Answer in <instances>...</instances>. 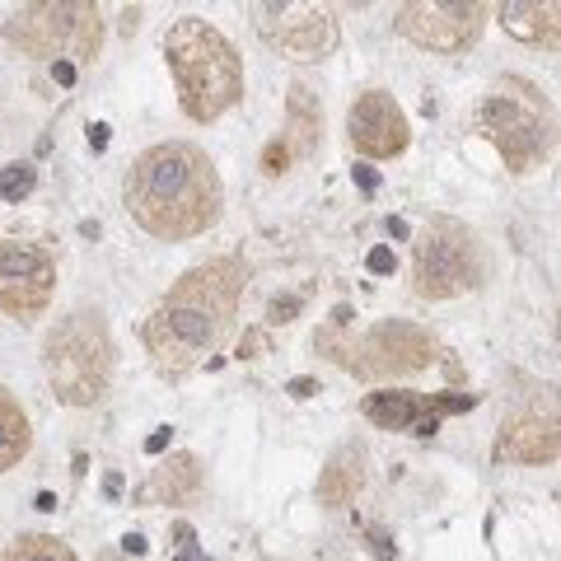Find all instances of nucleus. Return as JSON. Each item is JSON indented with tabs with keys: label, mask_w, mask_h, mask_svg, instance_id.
Returning <instances> with one entry per match:
<instances>
[{
	"label": "nucleus",
	"mask_w": 561,
	"mask_h": 561,
	"mask_svg": "<svg viewBox=\"0 0 561 561\" xmlns=\"http://www.w3.org/2000/svg\"><path fill=\"white\" fill-rule=\"evenodd\" d=\"M122 197H127L131 220L154 239H192L220 220L225 187L206 150L187 140H164L131 160Z\"/></svg>",
	"instance_id": "nucleus-1"
},
{
	"label": "nucleus",
	"mask_w": 561,
	"mask_h": 561,
	"mask_svg": "<svg viewBox=\"0 0 561 561\" xmlns=\"http://www.w3.org/2000/svg\"><path fill=\"white\" fill-rule=\"evenodd\" d=\"M239 295H243L239 257H210L202 267H192L146 319V346L154 365L164 375H187L206 356H216L234 328Z\"/></svg>",
	"instance_id": "nucleus-2"
},
{
	"label": "nucleus",
	"mask_w": 561,
	"mask_h": 561,
	"mask_svg": "<svg viewBox=\"0 0 561 561\" xmlns=\"http://www.w3.org/2000/svg\"><path fill=\"white\" fill-rule=\"evenodd\" d=\"M164 57L173 70V84H179L183 113L192 122H216L243 99V61L234 43L216 24L197 20V14H183L179 24H169Z\"/></svg>",
	"instance_id": "nucleus-3"
},
{
	"label": "nucleus",
	"mask_w": 561,
	"mask_h": 561,
	"mask_svg": "<svg viewBox=\"0 0 561 561\" xmlns=\"http://www.w3.org/2000/svg\"><path fill=\"white\" fill-rule=\"evenodd\" d=\"M43 370L57 402L66 408H90L108 393L113 379V337L108 323L90 309H76L47 332L43 346Z\"/></svg>",
	"instance_id": "nucleus-4"
},
{
	"label": "nucleus",
	"mask_w": 561,
	"mask_h": 561,
	"mask_svg": "<svg viewBox=\"0 0 561 561\" xmlns=\"http://www.w3.org/2000/svg\"><path fill=\"white\" fill-rule=\"evenodd\" d=\"M478 131L501 150L505 169L515 173H529L552 154V113L542 94L524 80H505L482 99Z\"/></svg>",
	"instance_id": "nucleus-5"
},
{
	"label": "nucleus",
	"mask_w": 561,
	"mask_h": 561,
	"mask_svg": "<svg viewBox=\"0 0 561 561\" xmlns=\"http://www.w3.org/2000/svg\"><path fill=\"white\" fill-rule=\"evenodd\" d=\"M5 38L28 51V57H51V61H90L99 57L103 43V20L99 5L84 0H38V5H20L5 20Z\"/></svg>",
	"instance_id": "nucleus-6"
},
{
	"label": "nucleus",
	"mask_w": 561,
	"mask_h": 561,
	"mask_svg": "<svg viewBox=\"0 0 561 561\" xmlns=\"http://www.w3.org/2000/svg\"><path fill=\"white\" fill-rule=\"evenodd\" d=\"M486 276L482 243L468 225L435 216L426 230L416 234V257H412V286L421 300H454V295L472 290Z\"/></svg>",
	"instance_id": "nucleus-7"
},
{
	"label": "nucleus",
	"mask_w": 561,
	"mask_h": 561,
	"mask_svg": "<svg viewBox=\"0 0 561 561\" xmlns=\"http://www.w3.org/2000/svg\"><path fill=\"white\" fill-rule=\"evenodd\" d=\"M351 375L360 379H402V375H416V370H431L440 360V342L431 337L426 328H416L408 319H383L375 323L365 337L351 342L342 356H337Z\"/></svg>",
	"instance_id": "nucleus-8"
},
{
	"label": "nucleus",
	"mask_w": 561,
	"mask_h": 561,
	"mask_svg": "<svg viewBox=\"0 0 561 561\" xmlns=\"http://www.w3.org/2000/svg\"><path fill=\"white\" fill-rule=\"evenodd\" d=\"M57 290V262L43 243L0 239V309L20 323H33L51 305Z\"/></svg>",
	"instance_id": "nucleus-9"
},
{
	"label": "nucleus",
	"mask_w": 561,
	"mask_h": 561,
	"mask_svg": "<svg viewBox=\"0 0 561 561\" xmlns=\"http://www.w3.org/2000/svg\"><path fill=\"white\" fill-rule=\"evenodd\" d=\"M253 14H257L262 43L290 61H319L337 47V24H332V14L319 5H305V0H267V5H253Z\"/></svg>",
	"instance_id": "nucleus-10"
},
{
	"label": "nucleus",
	"mask_w": 561,
	"mask_h": 561,
	"mask_svg": "<svg viewBox=\"0 0 561 561\" xmlns=\"http://www.w3.org/2000/svg\"><path fill=\"white\" fill-rule=\"evenodd\" d=\"M486 5L478 0H412L398 10V33L426 51H468L482 38Z\"/></svg>",
	"instance_id": "nucleus-11"
},
{
	"label": "nucleus",
	"mask_w": 561,
	"mask_h": 561,
	"mask_svg": "<svg viewBox=\"0 0 561 561\" xmlns=\"http://www.w3.org/2000/svg\"><path fill=\"white\" fill-rule=\"evenodd\" d=\"M478 398L472 393H412V389H379L365 393L360 412L383 431H408V435H435L440 416L449 412H472Z\"/></svg>",
	"instance_id": "nucleus-12"
},
{
	"label": "nucleus",
	"mask_w": 561,
	"mask_h": 561,
	"mask_svg": "<svg viewBox=\"0 0 561 561\" xmlns=\"http://www.w3.org/2000/svg\"><path fill=\"white\" fill-rule=\"evenodd\" d=\"M346 136H351V146L360 154H370V160H393V154L408 150L412 127L389 90H365L346 113Z\"/></svg>",
	"instance_id": "nucleus-13"
},
{
	"label": "nucleus",
	"mask_w": 561,
	"mask_h": 561,
	"mask_svg": "<svg viewBox=\"0 0 561 561\" xmlns=\"http://www.w3.org/2000/svg\"><path fill=\"white\" fill-rule=\"evenodd\" d=\"M561 454V435H557V416H519L501 431L496 440V459L501 463H557Z\"/></svg>",
	"instance_id": "nucleus-14"
},
{
	"label": "nucleus",
	"mask_w": 561,
	"mask_h": 561,
	"mask_svg": "<svg viewBox=\"0 0 561 561\" xmlns=\"http://www.w3.org/2000/svg\"><path fill=\"white\" fill-rule=\"evenodd\" d=\"M197 491H202V463H197V454H173L169 463H160L150 472V482L136 491L146 505H187V501H197Z\"/></svg>",
	"instance_id": "nucleus-15"
},
{
	"label": "nucleus",
	"mask_w": 561,
	"mask_h": 561,
	"mask_svg": "<svg viewBox=\"0 0 561 561\" xmlns=\"http://www.w3.org/2000/svg\"><path fill=\"white\" fill-rule=\"evenodd\" d=\"M496 20L505 24V33L519 43H534V47H548L557 51L561 43V10L552 5H529V0H505V5L496 10Z\"/></svg>",
	"instance_id": "nucleus-16"
},
{
	"label": "nucleus",
	"mask_w": 561,
	"mask_h": 561,
	"mask_svg": "<svg viewBox=\"0 0 561 561\" xmlns=\"http://www.w3.org/2000/svg\"><path fill=\"white\" fill-rule=\"evenodd\" d=\"M323 140V108L305 84H295L286 99V131H280V146L290 150V160H309Z\"/></svg>",
	"instance_id": "nucleus-17"
},
{
	"label": "nucleus",
	"mask_w": 561,
	"mask_h": 561,
	"mask_svg": "<svg viewBox=\"0 0 561 561\" xmlns=\"http://www.w3.org/2000/svg\"><path fill=\"white\" fill-rule=\"evenodd\" d=\"M365 486V454L360 445H342L319 472V501L323 505H346L356 501V491Z\"/></svg>",
	"instance_id": "nucleus-18"
},
{
	"label": "nucleus",
	"mask_w": 561,
	"mask_h": 561,
	"mask_svg": "<svg viewBox=\"0 0 561 561\" xmlns=\"http://www.w3.org/2000/svg\"><path fill=\"white\" fill-rule=\"evenodd\" d=\"M28 440H33L28 412L20 408V398H14L5 383H0V472L20 468V459L28 454Z\"/></svg>",
	"instance_id": "nucleus-19"
},
{
	"label": "nucleus",
	"mask_w": 561,
	"mask_h": 561,
	"mask_svg": "<svg viewBox=\"0 0 561 561\" xmlns=\"http://www.w3.org/2000/svg\"><path fill=\"white\" fill-rule=\"evenodd\" d=\"M0 561H76V552H70L61 538H51V534H24V538L10 542Z\"/></svg>",
	"instance_id": "nucleus-20"
},
{
	"label": "nucleus",
	"mask_w": 561,
	"mask_h": 561,
	"mask_svg": "<svg viewBox=\"0 0 561 561\" xmlns=\"http://www.w3.org/2000/svg\"><path fill=\"white\" fill-rule=\"evenodd\" d=\"M33 187H38V169H33L28 160L0 169V202H10V206H14V202H24Z\"/></svg>",
	"instance_id": "nucleus-21"
},
{
	"label": "nucleus",
	"mask_w": 561,
	"mask_h": 561,
	"mask_svg": "<svg viewBox=\"0 0 561 561\" xmlns=\"http://www.w3.org/2000/svg\"><path fill=\"white\" fill-rule=\"evenodd\" d=\"M295 160H290V150L280 146V136L276 140H267V150H262V173H272V179H280V173H286Z\"/></svg>",
	"instance_id": "nucleus-22"
},
{
	"label": "nucleus",
	"mask_w": 561,
	"mask_h": 561,
	"mask_svg": "<svg viewBox=\"0 0 561 561\" xmlns=\"http://www.w3.org/2000/svg\"><path fill=\"white\" fill-rule=\"evenodd\" d=\"M365 267H370L375 276H393L398 257H393V249H370V257H365Z\"/></svg>",
	"instance_id": "nucleus-23"
},
{
	"label": "nucleus",
	"mask_w": 561,
	"mask_h": 561,
	"mask_svg": "<svg viewBox=\"0 0 561 561\" xmlns=\"http://www.w3.org/2000/svg\"><path fill=\"white\" fill-rule=\"evenodd\" d=\"M295 313H300V300H295V295H286V300H272V313H267V319H272V323H290Z\"/></svg>",
	"instance_id": "nucleus-24"
},
{
	"label": "nucleus",
	"mask_w": 561,
	"mask_h": 561,
	"mask_svg": "<svg viewBox=\"0 0 561 561\" xmlns=\"http://www.w3.org/2000/svg\"><path fill=\"white\" fill-rule=\"evenodd\" d=\"M290 398H313L319 393V379H309V375H300V379H290V389H286Z\"/></svg>",
	"instance_id": "nucleus-25"
},
{
	"label": "nucleus",
	"mask_w": 561,
	"mask_h": 561,
	"mask_svg": "<svg viewBox=\"0 0 561 561\" xmlns=\"http://www.w3.org/2000/svg\"><path fill=\"white\" fill-rule=\"evenodd\" d=\"M51 80H57L61 90H70V84H76V66H70V61H51Z\"/></svg>",
	"instance_id": "nucleus-26"
},
{
	"label": "nucleus",
	"mask_w": 561,
	"mask_h": 561,
	"mask_svg": "<svg viewBox=\"0 0 561 561\" xmlns=\"http://www.w3.org/2000/svg\"><path fill=\"white\" fill-rule=\"evenodd\" d=\"M108 131H113L108 122H94V127H90V150H94V154H99V150H108Z\"/></svg>",
	"instance_id": "nucleus-27"
},
{
	"label": "nucleus",
	"mask_w": 561,
	"mask_h": 561,
	"mask_svg": "<svg viewBox=\"0 0 561 561\" xmlns=\"http://www.w3.org/2000/svg\"><path fill=\"white\" fill-rule=\"evenodd\" d=\"M169 435H173L169 426H160V431H154L150 440H146V454H164V449H169Z\"/></svg>",
	"instance_id": "nucleus-28"
},
{
	"label": "nucleus",
	"mask_w": 561,
	"mask_h": 561,
	"mask_svg": "<svg viewBox=\"0 0 561 561\" xmlns=\"http://www.w3.org/2000/svg\"><path fill=\"white\" fill-rule=\"evenodd\" d=\"M356 183H360L365 192H375V187H379V173H375L370 164H356Z\"/></svg>",
	"instance_id": "nucleus-29"
},
{
	"label": "nucleus",
	"mask_w": 561,
	"mask_h": 561,
	"mask_svg": "<svg viewBox=\"0 0 561 561\" xmlns=\"http://www.w3.org/2000/svg\"><path fill=\"white\" fill-rule=\"evenodd\" d=\"M103 491H108V496H122V478H117V472H108V482H103Z\"/></svg>",
	"instance_id": "nucleus-30"
},
{
	"label": "nucleus",
	"mask_w": 561,
	"mask_h": 561,
	"mask_svg": "<svg viewBox=\"0 0 561 561\" xmlns=\"http://www.w3.org/2000/svg\"><path fill=\"white\" fill-rule=\"evenodd\" d=\"M38 511H57V496H51V491H38Z\"/></svg>",
	"instance_id": "nucleus-31"
},
{
	"label": "nucleus",
	"mask_w": 561,
	"mask_h": 561,
	"mask_svg": "<svg viewBox=\"0 0 561 561\" xmlns=\"http://www.w3.org/2000/svg\"><path fill=\"white\" fill-rule=\"evenodd\" d=\"M99 561H122V557H99Z\"/></svg>",
	"instance_id": "nucleus-32"
}]
</instances>
